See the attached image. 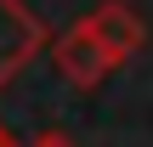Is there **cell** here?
Wrapping results in <instances>:
<instances>
[{"label":"cell","instance_id":"1","mask_svg":"<svg viewBox=\"0 0 153 147\" xmlns=\"http://www.w3.org/2000/svg\"><path fill=\"white\" fill-rule=\"evenodd\" d=\"M51 62H57V74H62L74 91H97V85L119 68V57H114L85 23H68V28L51 40Z\"/></svg>","mask_w":153,"mask_h":147},{"label":"cell","instance_id":"2","mask_svg":"<svg viewBox=\"0 0 153 147\" xmlns=\"http://www.w3.org/2000/svg\"><path fill=\"white\" fill-rule=\"evenodd\" d=\"M51 34H45V23L23 6V0H0V91L40 57V45H45Z\"/></svg>","mask_w":153,"mask_h":147},{"label":"cell","instance_id":"3","mask_svg":"<svg viewBox=\"0 0 153 147\" xmlns=\"http://www.w3.org/2000/svg\"><path fill=\"white\" fill-rule=\"evenodd\" d=\"M79 23H85V28H91V34H97V40L119 57V62H131V57L142 51V40H148L142 17H136L125 0H102V6H97V11H85Z\"/></svg>","mask_w":153,"mask_h":147},{"label":"cell","instance_id":"4","mask_svg":"<svg viewBox=\"0 0 153 147\" xmlns=\"http://www.w3.org/2000/svg\"><path fill=\"white\" fill-rule=\"evenodd\" d=\"M28 147H74V142H62V136H40V142H28Z\"/></svg>","mask_w":153,"mask_h":147},{"label":"cell","instance_id":"5","mask_svg":"<svg viewBox=\"0 0 153 147\" xmlns=\"http://www.w3.org/2000/svg\"><path fill=\"white\" fill-rule=\"evenodd\" d=\"M0 147H17V142H11V130H6V125H0Z\"/></svg>","mask_w":153,"mask_h":147}]
</instances>
